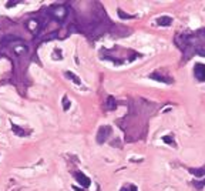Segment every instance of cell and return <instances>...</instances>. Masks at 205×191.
<instances>
[{"mask_svg":"<svg viewBox=\"0 0 205 191\" xmlns=\"http://www.w3.org/2000/svg\"><path fill=\"white\" fill-rule=\"evenodd\" d=\"M50 16H53V17L56 19V20H60V22H63L64 19H66V16H67L68 10L66 6H57V7H51L49 10Z\"/></svg>","mask_w":205,"mask_h":191,"instance_id":"6da1fadb","label":"cell"},{"mask_svg":"<svg viewBox=\"0 0 205 191\" xmlns=\"http://www.w3.org/2000/svg\"><path fill=\"white\" fill-rule=\"evenodd\" d=\"M111 134V127H108V125H103L100 127L98 130V134H97V143H104L105 140L108 138V136Z\"/></svg>","mask_w":205,"mask_h":191,"instance_id":"7a4b0ae2","label":"cell"},{"mask_svg":"<svg viewBox=\"0 0 205 191\" xmlns=\"http://www.w3.org/2000/svg\"><path fill=\"white\" fill-rule=\"evenodd\" d=\"M74 177H76V180L80 183V185H81V187H84V188H87V187L90 185V183H91L88 177L84 176L81 171H76V173H74Z\"/></svg>","mask_w":205,"mask_h":191,"instance_id":"3957f363","label":"cell"},{"mask_svg":"<svg viewBox=\"0 0 205 191\" xmlns=\"http://www.w3.org/2000/svg\"><path fill=\"white\" fill-rule=\"evenodd\" d=\"M194 74H195V77H197L198 80L205 81V64H201V63L195 64V67H194Z\"/></svg>","mask_w":205,"mask_h":191,"instance_id":"277c9868","label":"cell"},{"mask_svg":"<svg viewBox=\"0 0 205 191\" xmlns=\"http://www.w3.org/2000/svg\"><path fill=\"white\" fill-rule=\"evenodd\" d=\"M40 23H39L37 19H30L29 22H27V29L30 30V32H33V33L37 34V32L40 30Z\"/></svg>","mask_w":205,"mask_h":191,"instance_id":"5b68a950","label":"cell"},{"mask_svg":"<svg viewBox=\"0 0 205 191\" xmlns=\"http://www.w3.org/2000/svg\"><path fill=\"white\" fill-rule=\"evenodd\" d=\"M13 52H14L16 54L22 56V54H26V53L29 52V47H27V46H24V44H22V43H20L19 46H16V47H13Z\"/></svg>","mask_w":205,"mask_h":191,"instance_id":"8992f818","label":"cell"},{"mask_svg":"<svg viewBox=\"0 0 205 191\" xmlns=\"http://www.w3.org/2000/svg\"><path fill=\"white\" fill-rule=\"evenodd\" d=\"M190 173L194 174L197 178H202L205 176V167H201V168H190Z\"/></svg>","mask_w":205,"mask_h":191,"instance_id":"52a82bcc","label":"cell"},{"mask_svg":"<svg viewBox=\"0 0 205 191\" xmlns=\"http://www.w3.org/2000/svg\"><path fill=\"white\" fill-rule=\"evenodd\" d=\"M157 23L160 24V26H170L172 23V19L168 17V16H162V17H160L158 20H157Z\"/></svg>","mask_w":205,"mask_h":191,"instance_id":"ba28073f","label":"cell"},{"mask_svg":"<svg viewBox=\"0 0 205 191\" xmlns=\"http://www.w3.org/2000/svg\"><path fill=\"white\" fill-rule=\"evenodd\" d=\"M105 108L107 110H114L116 108V100H114V97H107V100H105Z\"/></svg>","mask_w":205,"mask_h":191,"instance_id":"9c48e42d","label":"cell"},{"mask_svg":"<svg viewBox=\"0 0 205 191\" xmlns=\"http://www.w3.org/2000/svg\"><path fill=\"white\" fill-rule=\"evenodd\" d=\"M11 130L17 134V136H20V137H23V136H27V133L24 131V130L22 129V127H19V125H16V124H11Z\"/></svg>","mask_w":205,"mask_h":191,"instance_id":"30bf717a","label":"cell"},{"mask_svg":"<svg viewBox=\"0 0 205 191\" xmlns=\"http://www.w3.org/2000/svg\"><path fill=\"white\" fill-rule=\"evenodd\" d=\"M66 77H67V79H70V80H73V81L76 83V84H78V86L81 84V81H80V79H78L74 73H71V71H66Z\"/></svg>","mask_w":205,"mask_h":191,"instance_id":"8fae6325","label":"cell"},{"mask_svg":"<svg viewBox=\"0 0 205 191\" xmlns=\"http://www.w3.org/2000/svg\"><path fill=\"white\" fill-rule=\"evenodd\" d=\"M150 77H151V79H154V80H157V81H162V83H171V80H170V79H164V77H161L160 74H151Z\"/></svg>","mask_w":205,"mask_h":191,"instance_id":"7c38bea8","label":"cell"},{"mask_svg":"<svg viewBox=\"0 0 205 191\" xmlns=\"http://www.w3.org/2000/svg\"><path fill=\"white\" fill-rule=\"evenodd\" d=\"M13 40H17V41H19L20 39H19V37H16V36H13V34H9V36H6V37L3 39V44H9L10 41H13Z\"/></svg>","mask_w":205,"mask_h":191,"instance_id":"4fadbf2b","label":"cell"},{"mask_svg":"<svg viewBox=\"0 0 205 191\" xmlns=\"http://www.w3.org/2000/svg\"><path fill=\"white\" fill-rule=\"evenodd\" d=\"M192 184H194V187L197 188V190H202V188L205 187V178L202 181H197V180H194L192 181Z\"/></svg>","mask_w":205,"mask_h":191,"instance_id":"5bb4252c","label":"cell"},{"mask_svg":"<svg viewBox=\"0 0 205 191\" xmlns=\"http://www.w3.org/2000/svg\"><path fill=\"white\" fill-rule=\"evenodd\" d=\"M120 191H137V187H135L134 184H125L124 187H121Z\"/></svg>","mask_w":205,"mask_h":191,"instance_id":"9a60e30c","label":"cell"},{"mask_svg":"<svg viewBox=\"0 0 205 191\" xmlns=\"http://www.w3.org/2000/svg\"><path fill=\"white\" fill-rule=\"evenodd\" d=\"M167 144H170V146H174L175 147V141H174V138H172L171 136H164V138H162Z\"/></svg>","mask_w":205,"mask_h":191,"instance_id":"2e32d148","label":"cell"},{"mask_svg":"<svg viewBox=\"0 0 205 191\" xmlns=\"http://www.w3.org/2000/svg\"><path fill=\"white\" fill-rule=\"evenodd\" d=\"M56 37H57V33L54 32V33H50V34H47V36H44V37H43V40L49 41V40H51V39H56Z\"/></svg>","mask_w":205,"mask_h":191,"instance_id":"e0dca14e","label":"cell"},{"mask_svg":"<svg viewBox=\"0 0 205 191\" xmlns=\"http://www.w3.org/2000/svg\"><path fill=\"white\" fill-rule=\"evenodd\" d=\"M118 16H120L121 19H124V20H125V19H131V17H133V16L127 15V13H124V11L121 10V9H118Z\"/></svg>","mask_w":205,"mask_h":191,"instance_id":"ac0fdd59","label":"cell"},{"mask_svg":"<svg viewBox=\"0 0 205 191\" xmlns=\"http://www.w3.org/2000/svg\"><path fill=\"white\" fill-rule=\"evenodd\" d=\"M63 108L64 110H68V108H70V101L67 100V97H64L63 99Z\"/></svg>","mask_w":205,"mask_h":191,"instance_id":"d6986e66","label":"cell"},{"mask_svg":"<svg viewBox=\"0 0 205 191\" xmlns=\"http://www.w3.org/2000/svg\"><path fill=\"white\" fill-rule=\"evenodd\" d=\"M54 53H61V52H60V50H54ZM53 59H54V60H56V59H61V54H53Z\"/></svg>","mask_w":205,"mask_h":191,"instance_id":"ffe728a7","label":"cell"},{"mask_svg":"<svg viewBox=\"0 0 205 191\" xmlns=\"http://www.w3.org/2000/svg\"><path fill=\"white\" fill-rule=\"evenodd\" d=\"M20 2H9L7 3V7H11V6H16V4H19Z\"/></svg>","mask_w":205,"mask_h":191,"instance_id":"44dd1931","label":"cell"}]
</instances>
